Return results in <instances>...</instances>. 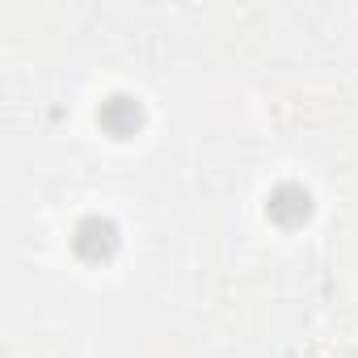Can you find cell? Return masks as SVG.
<instances>
[{
    "label": "cell",
    "mask_w": 358,
    "mask_h": 358,
    "mask_svg": "<svg viewBox=\"0 0 358 358\" xmlns=\"http://www.w3.org/2000/svg\"><path fill=\"white\" fill-rule=\"evenodd\" d=\"M76 245H80V253H85V257H97V253H106V249L114 245V236H110V224H97V220H93V224H85Z\"/></svg>",
    "instance_id": "6da1fadb"
}]
</instances>
